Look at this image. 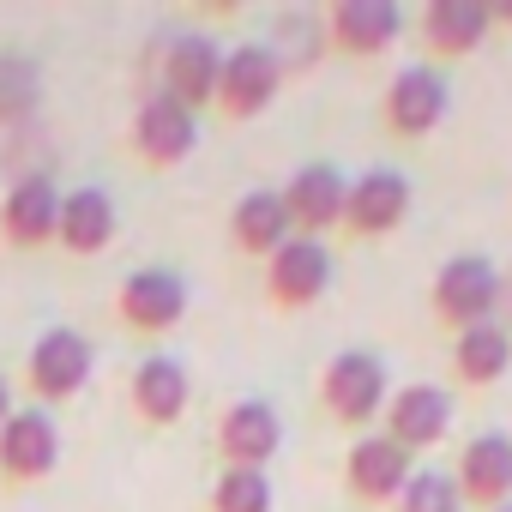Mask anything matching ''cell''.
Instances as JSON below:
<instances>
[{
  "label": "cell",
  "instance_id": "cell-1",
  "mask_svg": "<svg viewBox=\"0 0 512 512\" xmlns=\"http://www.w3.org/2000/svg\"><path fill=\"white\" fill-rule=\"evenodd\" d=\"M500 302H506V284H500V272L482 260V253H452V260L434 272V284H428V308H434V320L452 338L470 332V326H488L500 314Z\"/></svg>",
  "mask_w": 512,
  "mask_h": 512
},
{
  "label": "cell",
  "instance_id": "cell-2",
  "mask_svg": "<svg viewBox=\"0 0 512 512\" xmlns=\"http://www.w3.org/2000/svg\"><path fill=\"white\" fill-rule=\"evenodd\" d=\"M386 362L374 350H338L326 368H320V404L338 428H374L392 404L386 392Z\"/></svg>",
  "mask_w": 512,
  "mask_h": 512
},
{
  "label": "cell",
  "instance_id": "cell-3",
  "mask_svg": "<svg viewBox=\"0 0 512 512\" xmlns=\"http://www.w3.org/2000/svg\"><path fill=\"white\" fill-rule=\"evenodd\" d=\"M284 61H278V49H266V43H235L229 55H223V67H217V115L223 121H253V115H266L272 103H278V91H284Z\"/></svg>",
  "mask_w": 512,
  "mask_h": 512
},
{
  "label": "cell",
  "instance_id": "cell-4",
  "mask_svg": "<svg viewBox=\"0 0 512 512\" xmlns=\"http://www.w3.org/2000/svg\"><path fill=\"white\" fill-rule=\"evenodd\" d=\"M91 368H97V350L91 338H79L73 326H49L31 356H25V380H31V398L49 410V404H67L91 386Z\"/></svg>",
  "mask_w": 512,
  "mask_h": 512
},
{
  "label": "cell",
  "instance_id": "cell-5",
  "mask_svg": "<svg viewBox=\"0 0 512 512\" xmlns=\"http://www.w3.org/2000/svg\"><path fill=\"white\" fill-rule=\"evenodd\" d=\"M326 290H332V247H326V241L290 235L272 260H266V302H272V308L302 314V308H314Z\"/></svg>",
  "mask_w": 512,
  "mask_h": 512
},
{
  "label": "cell",
  "instance_id": "cell-6",
  "mask_svg": "<svg viewBox=\"0 0 512 512\" xmlns=\"http://www.w3.org/2000/svg\"><path fill=\"white\" fill-rule=\"evenodd\" d=\"M446 109H452V85H446V73H440L434 61L404 67V73L386 85V97H380L386 133H398V139H428V133L446 121Z\"/></svg>",
  "mask_w": 512,
  "mask_h": 512
},
{
  "label": "cell",
  "instance_id": "cell-7",
  "mask_svg": "<svg viewBox=\"0 0 512 512\" xmlns=\"http://www.w3.org/2000/svg\"><path fill=\"white\" fill-rule=\"evenodd\" d=\"M127 145H133V157H139L145 169H175V163H187L193 145H199V115L181 109L175 97L151 91V97H139V109H133Z\"/></svg>",
  "mask_w": 512,
  "mask_h": 512
},
{
  "label": "cell",
  "instance_id": "cell-8",
  "mask_svg": "<svg viewBox=\"0 0 512 512\" xmlns=\"http://www.w3.org/2000/svg\"><path fill=\"white\" fill-rule=\"evenodd\" d=\"M410 476H416V458H410L386 428H380V434H374V428L356 434L350 452H344V488H350V500H362V506H392Z\"/></svg>",
  "mask_w": 512,
  "mask_h": 512
},
{
  "label": "cell",
  "instance_id": "cell-9",
  "mask_svg": "<svg viewBox=\"0 0 512 512\" xmlns=\"http://www.w3.org/2000/svg\"><path fill=\"white\" fill-rule=\"evenodd\" d=\"M452 482H458V500L476 506V512L512 506V434H500V428L470 434V440L458 446Z\"/></svg>",
  "mask_w": 512,
  "mask_h": 512
},
{
  "label": "cell",
  "instance_id": "cell-10",
  "mask_svg": "<svg viewBox=\"0 0 512 512\" xmlns=\"http://www.w3.org/2000/svg\"><path fill=\"white\" fill-rule=\"evenodd\" d=\"M115 320L127 332H145V338H163L187 320V284L163 266H145L133 272L121 290H115Z\"/></svg>",
  "mask_w": 512,
  "mask_h": 512
},
{
  "label": "cell",
  "instance_id": "cell-11",
  "mask_svg": "<svg viewBox=\"0 0 512 512\" xmlns=\"http://www.w3.org/2000/svg\"><path fill=\"white\" fill-rule=\"evenodd\" d=\"M404 37L398 0H332L326 7V43L350 61H374Z\"/></svg>",
  "mask_w": 512,
  "mask_h": 512
},
{
  "label": "cell",
  "instance_id": "cell-12",
  "mask_svg": "<svg viewBox=\"0 0 512 512\" xmlns=\"http://www.w3.org/2000/svg\"><path fill=\"white\" fill-rule=\"evenodd\" d=\"M284 446V422L266 398H235L217 416V458L235 470H266Z\"/></svg>",
  "mask_w": 512,
  "mask_h": 512
},
{
  "label": "cell",
  "instance_id": "cell-13",
  "mask_svg": "<svg viewBox=\"0 0 512 512\" xmlns=\"http://www.w3.org/2000/svg\"><path fill=\"white\" fill-rule=\"evenodd\" d=\"M284 211L296 223V235H314L326 241L332 229H344V199H350V181L332 169V163H302L284 187Z\"/></svg>",
  "mask_w": 512,
  "mask_h": 512
},
{
  "label": "cell",
  "instance_id": "cell-14",
  "mask_svg": "<svg viewBox=\"0 0 512 512\" xmlns=\"http://www.w3.org/2000/svg\"><path fill=\"white\" fill-rule=\"evenodd\" d=\"M410 199H416V193H410V175H404V169H368V175H356V181H350L344 229H350L356 241L392 235V229H404Z\"/></svg>",
  "mask_w": 512,
  "mask_h": 512
},
{
  "label": "cell",
  "instance_id": "cell-15",
  "mask_svg": "<svg viewBox=\"0 0 512 512\" xmlns=\"http://www.w3.org/2000/svg\"><path fill=\"white\" fill-rule=\"evenodd\" d=\"M61 464V428L43 404L13 410V422L0 428V476L7 482H43Z\"/></svg>",
  "mask_w": 512,
  "mask_h": 512
},
{
  "label": "cell",
  "instance_id": "cell-16",
  "mask_svg": "<svg viewBox=\"0 0 512 512\" xmlns=\"http://www.w3.org/2000/svg\"><path fill=\"white\" fill-rule=\"evenodd\" d=\"M217 67H223V49L211 37H199V31L193 37H175L163 49V67H157V91L199 115V109L217 103Z\"/></svg>",
  "mask_w": 512,
  "mask_h": 512
},
{
  "label": "cell",
  "instance_id": "cell-17",
  "mask_svg": "<svg viewBox=\"0 0 512 512\" xmlns=\"http://www.w3.org/2000/svg\"><path fill=\"white\" fill-rule=\"evenodd\" d=\"M452 392L446 386H428V380H416V386H404V392H392V404H386V434L416 458V452H428V446H440L446 434H452Z\"/></svg>",
  "mask_w": 512,
  "mask_h": 512
},
{
  "label": "cell",
  "instance_id": "cell-18",
  "mask_svg": "<svg viewBox=\"0 0 512 512\" xmlns=\"http://www.w3.org/2000/svg\"><path fill=\"white\" fill-rule=\"evenodd\" d=\"M494 19H488V0H428L416 13V37L434 61H464L488 43Z\"/></svg>",
  "mask_w": 512,
  "mask_h": 512
},
{
  "label": "cell",
  "instance_id": "cell-19",
  "mask_svg": "<svg viewBox=\"0 0 512 512\" xmlns=\"http://www.w3.org/2000/svg\"><path fill=\"white\" fill-rule=\"evenodd\" d=\"M61 229V187L49 175H19L0 199V235L13 247H49Z\"/></svg>",
  "mask_w": 512,
  "mask_h": 512
},
{
  "label": "cell",
  "instance_id": "cell-20",
  "mask_svg": "<svg viewBox=\"0 0 512 512\" xmlns=\"http://www.w3.org/2000/svg\"><path fill=\"white\" fill-rule=\"evenodd\" d=\"M127 398H133V416H139V422L175 428V422L187 416V404H193V380H187V368H181L175 356L157 350V356H145V362L133 368Z\"/></svg>",
  "mask_w": 512,
  "mask_h": 512
},
{
  "label": "cell",
  "instance_id": "cell-21",
  "mask_svg": "<svg viewBox=\"0 0 512 512\" xmlns=\"http://www.w3.org/2000/svg\"><path fill=\"white\" fill-rule=\"evenodd\" d=\"M290 235H296V223H290L278 187H253V193L235 199V211H229V241H235L241 260H260V266H266Z\"/></svg>",
  "mask_w": 512,
  "mask_h": 512
},
{
  "label": "cell",
  "instance_id": "cell-22",
  "mask_svg": "<svg viewBox=\"0 0 512 512\" xmlns=\"http://www.w3.org/2000/svg\"><path fill=\"white\" fill-rule=\"evenodd\" d=\"M115 229H121V211H115V199L103 187L61 193V229H55V241L73 253V260H97V253L115 241Z\"/></svg>",
  "mask_w": 512,
  "mask_h": 512
},
{
  "label": "cell",
  "instance_id": "cell-23",
  "mask_svg": "<svg viewBox=\"0 0 512 512\" xmlns=\"http://www.w3.org/2000/svg\"><path fill=\"white\" fill-rule=\"evenodd\" d=\"M506 368H512V332H506L500 320L470 326V332L452 338V380H458L464 392H488Z\"/></svg>",
  "mask_w": 512,
  "mask_h": 512
},
{
  "label": "cell",
  "instance_id": "cell-24",
  "mask_svg": "<svg viewBox=\"0 0 512 512\" xmlns=\"http://www.w3.org/2000/svg\"><path fill=\"white\" fill-rule=\"evenodd\" d=\"M205 512H272V476L266 470H235L223 464L211 494H205Z\"/></svg>",
  "mask_w": 512,
  "mask_h": 512
},
{
  "label": "cell",
  "instance_id": "cell-25",
  "mask_svg": "<svg viewBox=\"0 0 512 512\" xmlns=\"http://www.w3.org/2000/svg\"><path fill=\"white\" fill-rule=\"evenodd\" d=\"M392 512H464L452 470H416V476L404 482V494L392 500Z\"/></svg>",
  "mask_w": 512,
  "mask_h": 512
},
{
  "label": "cell",
  "instance_id": "cell-26",
  "mask_svg": "<svg viewBox=\"0 0 512 512\" xmlns=\"http://www.w3.org/2000/svg\"><path fill=\"white\" fill-rule=\"evenodd\" d=\"M31 109H37V67L0 55V121H25Z\"/></svg>",
  "mask_w": 512,
  "mask_h": 512
},
{
  "label": "cell",
  "instance_id": "cell-27",
  "mask_svg": "<svg viewBox=\"0 0 512 512\" xmlns=\"http://www.w3.org/2000/svg\"><path fill=\"white\" fill-rule=\"evenodd\" d=\"M13 410H19V404H13V386H7V374H0V428L13 422Z\"/></svg>",
  "mask_w": 512,
  "mask_h": 512
},
{
  "label": "cell",
  "instance_id": "cell-28",
  "mask_svg": "<svg viewBox=\"0 0 512 512\" xmlns=\"http://www.w3.org/2000/svg\"><path fill=\"white\" fill-rule=\"evenodd\" d=\"M488 19L494 25H512V0H488Z\"/></svg>",
  "mask_w": 512,
  "mask_h": 512
},
{
  "label": "cell",
  "instance_id": "cell-29",
  "mask_svg": "<svg viewBox=\"0 0 512 512\" xmlns=\"http://www.w3.org/2000/svg\"><path fill=\"white\" fill-rule=\"evenodd\" d=\"M494 512H512V506H494Z\"/></svg>",
  "mask_w": 512,
  "mask_h": 512
}]
</instances>
